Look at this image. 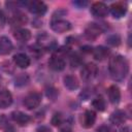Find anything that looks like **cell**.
I'll return each mask as SVG.
<instances>
[{
    "instance_id": "1",
    "label": "cell",
    "mask_w": 132,
    "mask_h": 132,
    "mask_svg": "<svg viewBox=\"0 0 132 132\" xmlns=\"http://www.w3.org/2000/svg\"><path fill=\"white\" fill-rule=\"evenodd\" d=\"M109 73L110 76L114 80H122L126 77L128 70H129V65L127 60L123 56H114L109 60Z\"/></svg>"
},
{
    "instance_id": "2",
    "label": "cell",
    "mask_w": 132,
    "mask_h": 132,
    "mask_svg": "<svg viewBox=\"0 0 132 132\" xmlns=\"http://www.w3.org/2000/svg\"><path fill=\"white\" fill-rule=\"evenodd\" d=\"M40 102H41V97H40V95L38 93H35V92L28 94L24 98V101H23L25 107L28 108V109L36 108L40 104Z\"/></svg>"
},
{
    "instance_id": "3",
    "label": "cell",
    "mask_w": 132,
    "mask_h": 132,
    "mask_svg": "<svg viewBox=\"0 0 132 132\" xmlns=\"http://www.w3.org/2000/svg\"><path fill=\"white\" fill-rule=\"evenodd\" d=\"M97 71H98V68L94 63H88L82 67L80 71L81 78L84 80H91L96 76Z\"/></svg>"
},
{
    "instance_id": "4",
    "label": "cell",
    "mask_w": 132,
    "mask_h": 132,
    "mask_svg": "<svg viewBox=\"0 0 132 132\" xmlns=\"http://www.w3.org/2000/svg\"><path fill=\"white\" fill-rule=\"evenodd\" d=\"M70 23L68 21H65V20H62V19H56V20H53L52 23H51V28L57 32V33H64V32H67L69 29H70Z\"/></svg>"
},
{
    "instance_id": "5",
    "label": "cell",
    "mask_w": 132,
    "mask_h": 132,
    "mask_svg": "<svg viewBox=\"0 0 132 132\" xmlns=\"http://www.w3.org/2000/svg\"><path fill=\"white\" fill-rule=\"evenodd\" d=\"M91 12L94 16L104 18L108 13V8L103 2H95L91 7Z\"/></svg>"
},
{
    "instance_id": "6",
    "label": "cell",
    "mask_w": 132,
    "mask_h": 132,
    "mask_svg": "<svg viewBox=\"0 0 132 132\" xmlns=\"http://www.w3.org/2000/svg\"><path fill=\"white\" fill-rule=\"evenodd\" d=\"M102 33V29L100 28V26H98L97 24H89L88 27L85 30V35L88 39L90 40H94L97 37L100 36V34Z\"/></svg>"
},
{
    "instance_id": "7",
    "label": "cell",
    "mask_w": 132,
    "mask_h": 132,
    "mask_svg": "<svg viewBox=\"0 0 132 132\" xmlns=\"http://www.w3.org/2000/svg\"><path fill=\"white\" fill-rule=\"evenodd\" d=\"M50 67L55 71H61L65 67V60L60 55H53L48 61Z\"/></svg>"
},
{
    "instance_id": "8",
    "label": "cell",
    "mask_w": 132,
    "mask_h": 132,
    "mask_svg": "<svg viewBox=\"0 0 132 132\" xmlns=\"http://www.w3.org/2000/svg\"><path fill=\"white\" fill-rule=\"evenodd\" d=\"M28 8L35 14H44L46 11V5L42 1H30L28 2Z\"/></svg>"
},
{
    "instance_id": "9",
    "label": "cell",
    "mask_w": 132,
    "mask_h": 132,
    "mask_svg": "<svg viewBox=\"0 0 132 132\" xmlns=\"http://www.w3.org/2000/svg\"><path fill=\"white\" fill-rule=\"evenodd\" d=\"M126 11H127V8H126V5L124 3L117 2L110 6V12L114 18H118V19L122 18L126 13Z\"/></svg>"
},
{
    "instance_id": "10",
    "label": "cell",
    "mask_w": 132,
    "mask_h": 132,
    "mask_svg": "<svg viewBox=\"0 0 132 132\" xmlns=\"http://www.w3.org/2000/svg\"><path fill=\"white\" fill-rule=\"evenodd\" d=\"M107 95H108L109 101L112 104L119 103V101L121 99V92H120V89L117 86H110L107 89Z\"/></svg>"
},
{
    "instance_id": "11",
    "label": "cell",
    "mask_w": 132,
    "mask_h": 132,
    "mask_svg": "<svg viewBox=\"0 0 132 132\" xmlns=\"http://www.w3.org/2000/svg\"><path fill=\"white\" fill-rule=\"evenodd\" d=\"M96 121V113L93 110H86L82 117V126L85 128H91Z\"/></svg>"
},
{
    "instance_id": "12",
    "label": "cell",
    "mask_w": 132,
    "mask_h": 132,
    "mask_svg": "<svg viewBox=\"0 0 132 132\" xmlns=\"http://www.w3.org/2000/svg\"><path fill=\"white\" fill-rule=\"evenodd\" d=\"M11 118L20 126H25L30 121L29 116L26 114V113H24V112H22V111H14V112H12L11 113Z\"/></svg>"
},
{
    "instance_id": "13",
    "label": "cell",
    "mask_w": 132,
    "mask_h": 132,
    "mask_svg": "<svg viewBox=\"0 0 132 132\" xmlns=\"http://www.w3.org/2000/svg\"><path fill=\"white\" fill-rule=\"evenodd\" d=\"M13 61L15 65L20 68H27L30 65V59L25 54H16L13 57Z\"/></svg>"
},
{
    "instance_id": "14",
    "label": "cell",
    "mask_w": 132,
    "mask_h": 132,
    "mask_svg": "<svg viewBox=\"0 0 132 132\" xmlns=\"http://www.w3.org/2000/svg\"><path fill=\"white\" fill-rule=\"evenodd\" d=\"M126 120H127V117H126L125 111L123 110H116L110 116V122L113 125H121L125 123Z\"/></svg>"
},
{
    "instance_id": "15",
    "label": "cell",
    "mask_w": 132,
    "mask_h": 132,
    "mask_svg": "<svg viewBox=\"0 0 132 132\" xmlns=\"http://www.w3.org/2000/svg\"><path fill=\"white\" fill-rule=\"evenodd\" d=\"M108 55H109V50L105 46H97L93 51V56L98 61H103L108 57Z\"/></svg>"
},
{
    "instance_id": "16",
    "label": "cell",
    "mask_w": 132,
    "mask_h": 132,
    "mask_svg": "<svg viewBox=\"0 0 132 132\" xmlns=\"http://www.w3.org/2000/svg\"><path fill=\"white\" fill-rule=\"evenodd\" d=\"M12 50L11 41L4 36H0V55H6Z\"/></svg>"
},
{
    "instance_id": "17",
    "label": "cell",
    "mask_w": 132,
    "mask_h": 132,
    "mask_svg": "<svg viewBox=\"0 0 132 132\" xmlns=\"http://www.w3.org/2000/svg\"><path fill=\"white\" fill-rule=\"evenodd\" d=\"M64 85L68 90L73 91V90H76L78 88V80L74 75L68 74L64 77Z\"/></svg>"
},
{
    "instance_id": "18",
    "label": "cell",
    "mask_w": 132,
    "mask_h": 132,
    "mask_svg": "<svg viewBox=\"0 0 132 132\" xmlns=\"http://www.w3.org/2000/svg\"><path fill=\"white\" fill-rule=\"evenodd\" d=\"M13 36L19 41H27L31 38V33L27 29H18L14 31Z\"/></svg>"
},
{
    "instance_id": "19",
    "label": "cell",
    "mask_w": 132,
    "mask_h": 132,
    "mask_svg": "<svg viewBox=\"0 0 132 132\" xmlns=\"http://www.w3.org/2000/svg\"><path fill=\"white\" fill-rule=\"evenodd\" d=\"M11 101H12L11 94L8 91L4 90L0 93V107H2V108L7 107L8 105H10Z\"/></svg>"
},
{
    "instance_id": "20",
    "label": "cell",
    "mask_w": 132,
    "mask_h": 132,
    "mask_svg": "<svg viewBox=\"0 0 132 132\" xmlns=\"http://www.w3.org/2000/svg\"><path fill=\"white\" fill-rule=\"evenodd\" d=\"M10 23L13 27H20V26L27 23V16L22 14V13H16L11 18Z\"/></svg>"
},
{
    "instance_id": "21",
    "label": "cell",
    "mask_w": 132,
    "mask_h": 132,
    "mask_svg": "<svg viewBox=\"0 0 132 132\" xmlns=\"http://www.w3.org/2000/svg\"><path fill=\"white\" fill-rule=\"evenodd\" d=\"M92 104H93V106H94L97 110H99V111H103V110L105 109V106H106L105 100L103 99L102 96H98V97H96V98L93 100Z\"/></svg>"
},
{
    "instance_id": "22",
    "label": "cell",
    "mask_w": 132,
    "mask_h": 132,
    "mask_svg": "<svg viewBox=\"0 0 132 132\" xmlns=\"http://www.w3.org/2000/svg\"><path fill=\"white\" fill-rule=\"evenodd\" d=\"M62 123V116L60 113H55L52 119V124L54 126H59Z\"/></svg>"
},
{
    "instance_id": "23",
    "label": "cell",
    "mask_w": 132,
    "mask_h": 132,
    "mask_svg": "<svg viewBox=\"0 0 132 132\" xmlns=\"http://www.w3.org/2000/svg\"><path fill=\"white\" fill-rule=\"evenodd\" d=\"M107 42L111 45H118L120 43V37L118 35H112L107 39Z\"/></svg>"
},
{
    "instance_id": "24",
    "label": "cell",
    "mask_w": 132,
    "mask_h": 132,
    "mask_svg": "<svg viewBox=\"0 0 132 132\" xmlns=\"http://www.w3.org/2000/svg\"><path fill=\"white\" fill-rule=\"evenodd\" d=\"M80 63V59H79V57L78 56H74L72 59H71V65L73 66V67H76L78 64Z\"/></svg>"
},
{
    "instance_id": "25",
    "label": "cell",
    "mask_w": 132,
    "mask_h": 132,
    "mask_svg": "<svg viewBox=\"0 0 132 132\" xmlns=\"http://www.w3.org/2000/svg\"><path fill=\"white\" fill-rule=\"evenodd\" d=\"M74 4H76V5H79V6H85V5H87V2L86 1H84V2H81V1H75V2H73Z\"/></svg>"
},
{
    "instance_id": "26",
    "label": "cell",
    "mask_w": 132,
    "mask_h": 132,
    "mask_svg": "<svg viewBox=\"0 0 132 132\" xmlns=\"http://www.w3.org/2000/svg\"><path fill=\"white\" fill-rule=\"evenodd\" d=\"M38 131H40V132H51V130H50V129H47V128H45V127L39 128V129H38Z\"/></svg>"
},
{
    "instance_id": "27",
    "label": "cell",
    "mask_w": 132,
    "mask_h": 132,
    "mask_svg": "<svg viewBox=\"0 0 132 132\" xmlns=\"http://www.w3.org/2000/svg\"><path fill=\"white\" fill-rule=\"evenodd\" d=\"M120 132H130V128L129 127H124L120 130Z\"/></svg>"
},
{
    "instance_id": "28",
    "label": "cell",
    "mask_w": 132,
    "mask_h": 132,
    "mask_svg": "<svg viewBox=\"0 0 132 132\" xmlns=\"http://www.w3.org/2000/svg\"><path fill=\"white\" fill-rule=\"evenodd\" d=\"M61 132H71V131H70L68 128H64V129L61 130Z\"/></svg>"
}]
</instances>
